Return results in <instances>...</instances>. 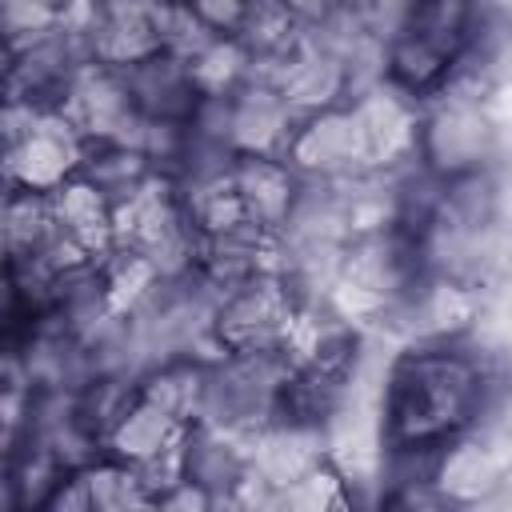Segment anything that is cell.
<instances>
[{
  "instance_id": "1",
  "label": "cell",
  "mask_w": 512,
  "mask_h": 512,
  "mask_svg": "<svg viewBox=\"0 0 512 512\" xmlns=\"http://www.w3.org/2000/svg\"><path fill=\"white\" fill-rule=\"evenodd\" d=\"M392 420L408 444H432L452 432L472 404V372L448 356L408 360L392 380Z\"/></svg>"
}]
</instances>
